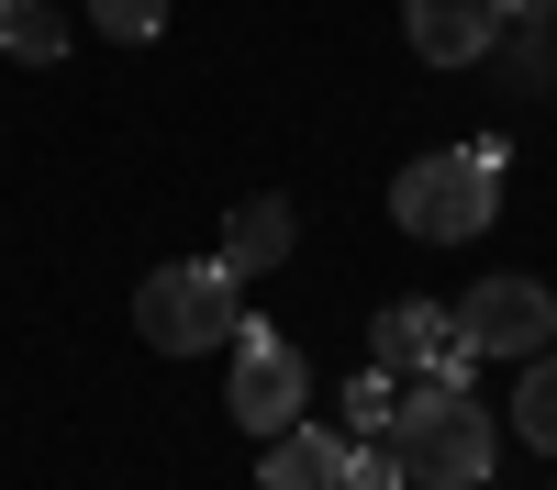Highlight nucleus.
<instances>
[{
	"label": "nucleus",
	"mask_w": 557,
	"mask_h": 490,
	"mask_svg": "<svg viewBox=\"0 0 557 490\" xmlns=\"http://www.w3.org/2000/svg\"><path fill=\"white\" fill-rule=\"evenodd\" d=\"M491 212H502V134L435 146V156H412L391 178V223L412 246H469V235H491Z\"/></svg>",
	"instance_id": "1"
},
{
	"label": "nucleus",
	"mask_w": 557,
	"mask_h": 490,
	"mask_svg": "<svg viewBox=\"0 0 557 490\" xmlns=\"http://www.w3.org/2000/svg\"><path fill=\"white\" fill-rule=\"evenodd\" d=\"M89 23H101L112 45H157L168 34V0H89Z\"/></svg>",
	"instance_id": "13"
},
{
	"label": "nucleus",
	"mask_w": 557,
	"mask_h": 490,
	"mask_svg": "<svg viewBox=\"0 0 557 490\" xmlns=\"http://www.w3.org/2000/svg\"><path fill=\"white\" fill-rule=\"evenodd\" d=\"M513 435L535 445V457H557V356L546 345L524 356V379H513Z\"/></svg>",
	"instance_id": "10"
},
{
	"label": "nucleus",
	"mask_w": 557,
	"mask_h": 490,
	"mask_svg": "<svg viewBox=\"0 0 557 490\" xmlns=\"http://www.w3.org/2000/svg\"><path fill=\"white\" fill-rule=\"evenodd\" d=\"M401 23H412V56L424 67H491L513 0H401Z\"/></svg>",
	"instance_id": "7"
},
{
	"label": "nucleus",
	"mask_w": 557,
	"mask_h": 490,
	"mask_svg": "<svg viewBox=\"0 0 557 490\" xmlns=\"http://www.w3.org/2000/svg\"><path fill=\"white\" fill-rule=\"evenodd\" d=\"M368 356H380L391 379H469V324H457L446 301H391L380 312V335H368Z\"/></svg>",
	"instance_id": "5"
},
{
	"label": "nucleus",
	"mask_w": 557,
	"mask_h": 490,
	"mask_svg": "<svg viewBox=\"0 0 557 490\" xmlns=\"http://www.w3.org/2000/svg\"><path fill=\"white\" fill-rule=\"evenodd\" d=\"M513 12H557V0H513Z\"/></svg>",
	"instance_id": "15"
},
{
	"label": "nucleus",
	"mask_w": 557,
	"mask_h": 490,
	"mask_svg": "<svg viewBox=\"0 0 557 490\" xmlns=\"http://www.w3.org/2000/svg\"><path fill=\"white\" fill-rule=\"evenodd\" d=\"M346 490H412V468H401V445H391V435H368V445H346Z\"/></svg>",
	"instance_id": "14"
},
{
	"label": "nucleus",
	"mask_w": 557,
	"mask_h": 490,
	"mask_svg": "<svg viewBox=\"0 0 557 490\" xmlns=\"http://www.w3.org/2000/svg\"><path fill=\"white\" fill-rule=\"evenodd\" d=\"M457 324H469L480 356H535L557 335V290L546 279H480L469 301H457Z\"/></svg>",
	"instance_id": "6"
},
{
	"label": "nucleus",
	"mask_w": 557,
	"mask_h": 490,
	"mask_svg": "<svg viewBox=\"0 0 557 490\" xmlns=\"http://www.w3.org/2000/svg\"><path fill=\"white\" fill-rule=\"evenodd\" d=\"M391 445H401L412 490H480L491 457H502V435H491V413L469 401V379H401Z\"/></svg>",
	"instance_id": "2"
},
{
	"label": "nucleus",
	"mask_w": 557,
	"mask_h": 490,
	"mask_svg": "<svg viewBox=\"0 0 557 490\" xmlns=\"http://www.w3.org/2000/svg\"><path fill=\"white\" fill-rule=\"evenodd\" d=\"M235 324H246V279L223 256H168L134 290V335L157 356H212V345H235Z\"/></svg>",
	"instance_id": "3"
},
{
	"label": "nucleus",
	"mask_w": 557,
	"mask_h": 490,
	"mask_svg": "<svg viewBox=\"0 0 557 490\" xmlns=\"http://www.w3.org/2000/svg\"><path fill=\"white\" fill-rule=\"evenodd\" d=\"M290 246H301V212H290V201H235L212 256L235 267V279H268V267H290Z\"/></svg>",
	"instance_id": "8"
},
{
	"label": "nucleus",
	"mask_w": 557,
	"mask_h": 490,
	"mask_svg": "<svg viewBox=\"0 0 557 490\" xmlns=\"http://www.w3.org/2000/svg\"><path fill=\"white\" fill-rule=\"evenodd\" d=\"M257 490H346V435H323V424H290V435H268V457H257Z\"/></svg>",
	"instance_id": "9"
},
{
	"label": "nucleus",
	"mask_w": 557,
	"mask_h": 490,
	"mask_svg": "<svg viewBox=\"0 0 557 490\" xmlns=\"http://www.w3.org/2000/svg\"><path fill=\"white\" fill-rule=\"evenodd\" d=\"M0 56H23V67H57V56H67V23L45 12V0H0Z\"/></svg>",
	"instance_id": "11"
},
{
	"label": "nucleus",
	"mask_w": 557,
	"mask_h": 490,
	"mask_svg": "<svg viewBox=\"0 0 557 490\" xmlns=\"http://www.w3.org/2000/svg\"><path fill=\"white\" fill-rule=\"evenodd\" d=\"M235 379H223V401H235V424L246 435H290L301 424V401H312V368H301V345L278 335V324H235Z\"/></svg>",
	"instance_id": "4"
},
{
	"label": "nucleus",
	"mask_w": 557,
	"mask_h": 490,
	"mask_svg": "<svg viewBox=\"0 0 557 490\" xmlns=\"http://www.w3.org/2000/svg\"><path fill=\"white\" fill-rule=\"evenodd\" d=\"M391 413H401V379L368 356V379H346V424H357V435H391Z\"/></svg>",
	"instance_id": "12"
}]
</instances>
